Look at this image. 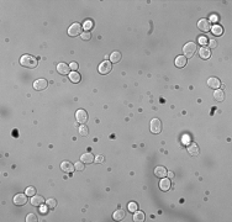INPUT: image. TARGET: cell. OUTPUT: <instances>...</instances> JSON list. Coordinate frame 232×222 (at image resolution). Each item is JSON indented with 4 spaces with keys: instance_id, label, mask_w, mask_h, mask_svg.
I'll return each mask as SVG.
<instances>
[{
    "instance_id": "6da1fadb",
    "label": "cell",
    "mask_w": 232,
    "mask_h": 222,
    "mask_svg": "<svg viewBox=\"0 0 232 222\" xmlns=\"http://www.w3.org/2000/svg\"><path fill=\"white\" fill-rule=\"evenodd\" d=\"M20 63H21L22 67H26V68H36L37 67V59L30 54H25L21 57V59H20Z\"/></svg>"
},
{
    "instance_id": "7a4b0ae2",
    "label": "cell",
    "mask_w": 232,
    "mask_h": 222,
    "mask_svg": "<svg viewBox=\"0 0 232 222\" xmlns=\"http://www.w3.org/2000/svg\"><path fill=\"white\" fill-rule=\"evenodd\" d=\"M198 51V46H196V43L195 42H188L184 47H183V52H184V57L185 58H191L194 54H195V52Z\"/></svg>"
},
{
    "instance_id": "3957f363",
    "label": "cell",
    "mask_w": 232,
    "mask_h": 222,
    "mask_svg": "<svg viewBox=\"0 0 232 222\" xmlns=\"http://www.w3.org/2000/svg\"><path fill=\"white\" fill-rule=\"evenodd\" d=\"M160 131H162V122L158 118H153L151 121V132L154 135H158L160 133Z\"/></svg>"
},
{
    "instance_id": "277c9868",
    "label": "cell",
    "mask_w": 232,
    "mask_h": 222,
    "mask_svg": "<svg viewBox=\"0 0 232 222\" xmlns=\"http://www.w3.org/2000/svg\"><path fill=\"white\" fill-rule=\"evenodd\" d=\"M68 35L72 37H77L78 35H82V26L79 24H73L68 28Z\"/></svg>"
},
{
    "instance_id": "5b68a950",
    "label": "cell",
    "mask_w": 232,
    "mask_h": 222,
    "mask_svg": "<svg viewBox=\"0 0 232 222\" xmlns=\"http://www.w3.org/2000/svg\"><path fill=\"white\" fill-rule=\"evenodd\" d=\"M111 69H113V64H111V62H107V60H105V62H103L99 66L100 74H107V73L111 72Z\"/></svg>"
},
{
    "instance_id": "8992f818",
    "label": "cell",
    "mask_w": 232,
    "mask_h": 222,
    "mask_svg": "<svg viewBox=\"0 0 232 222\" xmlns=\"http://www.w3.org/2000/svg\"><path fill=\"white\" fill-rule=\"evenodd\" d=\"M75 118H77V122L79 124H85L87 121H88V114H87V111L84 110H78L77 111V114H75Z\"/></svg>"
},
{
    "instance_id": "52a82bcc",
    "label": "cell",
    "mask_w": 232,
    "mask_h": 222,
    "mask_svg": "<svg viewBox=\"0 0 232 222\" xmlns=\"http://www.w3.org/2000/svg\"><path fill=\"white\" fill-rule=\"evenodd\" d=\"M198 27H199L200 31L207 32V31H210V30H211V24H210L209 20L203 19V20H200V21L198 22Z\"/></svg>"
},
{
    "instance_id": "ba28073f",
    "label": "cell",
    "mask_w": 232,
    "mask_h": 222,
    "mask_svg": "<svg viewBox=\"0 0 232 222\" xmlns=\"http://www.w3.org/2000/svg\"><path fill=\"white\" fill-rule=\"evenodd\" d=\"M48 85V82L46 79H37L36 82L34 83V88L36 90H38V92H42V90H45Z\"/></svg>"
},
{
    "instance_id": "9c48e42d",
    "label": "cell",
    "mask_w": 232,
    "mask_h": 222,
    "mask_svg": "<svg viewBox=\"0 0 232 222\" xmlns=\"http://www.w3.org/2000/svg\"><path fill=\"white\" fill-rule=\"evenodd\" d=\"M26 203H27V196L25 194H17L14 197V204L17 206H24L26 205Z\"/></svg>"
},
{
    "instance_id": "30bf717a",
    "label": "cell",
    "mask_w": 232,
    "mask_h": 222,
    "mask_svg": "<svg viewBox=\"0 0 232 222\" xmlns=\"http://www.w3.org/2000/svg\"><path fill=\"white\" fill-rule=\"evenodd\" d=\"M170 186H172V183H170V180L167 179V178H162V180L159 181V188H160V190L168 191L170 189Z\"/></svg>"
},
{
    "instance_id": "8fae6325",
    "label": "cell",
    "mask_w": 232,
    "mask_h": 222,
    "mask_svg": "<svg viewBox=\"0 0 232 222\" xmlns=\"http://www.w3.org/2000/svg\"><path fill=\"white\" fill-rule=\"evenodd\" d=\"M69 69H70V67L68 64H66V63H59L57 66V72L59 74H63V75L69 74Z\"/></svg>"
},
{
    "instance_id": "7c38bea8",
    "label": "cell",
    "mask_w": 232,
    "mask_h": 222,
    "mask_svg": "<svg viewBox=\"0 0 232 222\" xmlns=\"http://www.w3.org/2000/svg\"><path fill=\"white\" fill-rule=\"evenodd\" d=\"M45 199L42 197V196H40V195H34L32 196V199H31V205H34V206H41L43 203H45Z\"/></svg>"
},
{
    "instance_id": "4fadbf2b",
    "label": "cell",
    "mask_w": 232,
    "mask_h": 222,
    "mask_svg": "<svg viewBox=\"0 0 232 222\" xmlns=\"http://www.w3.org/2000/svg\"><path fill=\"white\" fill-rule=\"evenodd\" d=\"M167 173L168 171L166 170V168H163V167H157L156 169H154V175L157 177V178H166V175H167Z\"/></svg>"
},
{
    "instance_id": "5bb4252c",
    "label": "cell",
    "mask_w": 232,
    "mask_h": 222,
    "mask_svg": "<svg viewBox=\"0 0 232 222\" xmlns=\"http://www.w3.org/2000/svg\"><path fill=\"white\" fill-rule=\"evenodd\" d=\"M80 160H82L83 163L90 164V163H93V162H94L95 158H94V156H93L92 153H84V154L82 156V158H80Z\"/></svg>"
},
{
    "instance_id": "9a60e30c",
    "label": "cell",
    "mask_w": 232,
    "mask_h": 222,
    "mask_svg": "<svg viewBox=\"0 0 232 222\" xmlns=\"http://www.w3.org/2000/svg\"><path fill=\"white\" fill-rule=\"evenodd\" d=\"M207 85L210 88H213V89H217V88L221 86V83H220V80L217 78H210L207 80Z\"/></svg>"
},
{
    "instance_id": "2e32d148",
    "label": "cell",
    "mask_w": 232,
    "mask_h": 222,
    "mask_svg": "<svg viewBox=\"0 0 232 222\" xmlns=\"http://www.w3.org/2000/svg\"><path fill=\"white\" fill-rule=\"evenodd\" d=\"M185 64H186V58L184 56H178L175 58V67L183 68V67H185Z\"/></svg>"
},
{
    "instance_id": "e0dca14e",
    "label": "cell",
    "mask_w": 232,
    "mask_h": 222,
    "mask_svg": "<svg viewBox=\"0 0 232 222\" xmlns=\"http://www.w3.org/2000/svg\"><path fill=\"white\" fill-rule=\"evenodd\" d=\"M214 98H215V100L216 101H219V103H221V101H224L225 100V92H222V90H215L214 92Z\"/></svg>"
},
{
    "instance_id": "ac0fdd59",
    "label": "cell",
    "mask_w": 232,
    "mask_h": 222,
    "mask_svg": "<svg viewBox=\"0 0 232 222\" xmlns=\"http://www.w3.org/2000/svg\"><path fill=\"white\" fill-rule=\"evenodd\" d=\"M60 168H62V170L67 171V173H72V171L74 170V165L72 163H69V162H62Z\"/></svg>"
},
{
    "instance_id": "d6986e66",
    "label": "cell",
    "mask_w": 232,
    "mask_h": 222,
    "mask_svg": "<svg viewBox=\"0 0 232 222\" xmlns=\"http://www.w3.org/2000/svg\"><path fill=\"white\" fill-rule=\"evenodd\" d=\"M199 54H200V57L203 58V59H207V58L211 56V52H210L209 48H206V47H201L200 51H199Z\"/></svg>"
},
{
    "instance_id": "ffe728a7",
    "label": "cell",
    "mask_w": 232,
    "mask_h": 222,
    "mask_svg": "<svg viewBox=\"0 0 232 222\" xmlns=\"http://www.w3.org/2000/svg\"><path fill=\"white\" fill-rule=\"evenodd\" d=\"M121 58H122V56H121V52H119V51L113 52L111 56H110V59H111L113 63H119V62H121Z\"/></svg>"
},
{
    "instance_id": "44dd1931",
    "label": "cell",
    "mask_w": 232,
    "mask_h": 222,
    "mask_svg": "<svg viewBox=\"0 0 232 222\" xmlns=\"http://www.w3.org/2000/svg\"><path fill=\"white\" fill-rule=\"evenodd\" d=\"M188 152H189L190 156L196 157V156H199L200 150H199V147H198L196 145H191V146H189V148H188Z\"/></svg>"
},
{
    "instance_id": "7402d4cb",
    "label": "cell",
    "mask_w": 232,
    "mask_h": 222,
    "mask_svg": "<svg viewBox=\"0 0 232 222\" xmlns=\"http://www.w3.org/2000/svg\"><path fill=\"white\" fill-rule=\"evenodd\" d=\"M69 79H70V82H73V83H79L82 77H80V74L75 70V72L69 73Z\"/></svg>"
},
{
    "instance_id": "603a6c76",
    "label": "cell",
    "mask_w": 232,
    "mask_h": 222,
    "mask_svg": "<svg viewBox=\"0 0 232 222\" xmlns=\"http://www.w3.org/2000/svg\"><path fill=\"white\" fill-rule=\"evenodd\" d=\"M125 211L124 210H116L115 211V214H114V220L116 221H122L125 218Z\"/></svg>"
},
{
    "instance_id": "cb8c5ba5",
    "label": "cell",
    "mask_w": 232,
    "mask_h": 222,
    "mask_svg": "<svg viewBox=\"0 0 232 222\" xmlns=\"http://www.w3.org/2000/svg\"><path fill=\"white\" fill-rule=\"evenodd\" d=\"M134 220L137 221V222H142L145 221V214L142 212V211H136V212H134Z\"/></svg>"
},
{
    "instance_id": "d4e9b609",
    "label": "cell",
    "mask_w": 232,
    "mask_h": 222,
    "mask_svg": "<svg viewBox=\"0 0 232 222\" xmlns=\"http://www.w3.org/2000/svg\"><path fill=\"white\" fill-rule=\"evenodd\" d=\"M211 31H213V34L216 35V36H221L222 35V27L219 26V25H214L213 27H211Z\"/></svg>"
},
{
    "instance_id": "484cf974",
    "label": "cell",
    "mask_w": 232,
    "mask_h": 222,
    "mask_svg": "<svg viewBox=\"0 0 232 222\" xmlns=\"http://www.w3.org/2000/svg\"><path fill=\"white\" fill-rule=\"evenodd\" d=\"M46 204H47V207H48V209L53 210V209L57 206V200H54V199H48V200L46 201Z\"/></svg>"
},
{
    "instance_id": "4316f807",
    "label": "cell",
    "mask_w": 232,
    "mask_h": 222,
    "mask_svg": "<svg viewBox=\"0 0 232 222\" xmlns=\"http://www.w3.org/2000/svg\"><path fill=\"white\" fill-rule=\"evenodd\" d=\"M79 133L82 135V136H88V133H89V130H88V127L87 126H80L79 127Z\"/></svg>"
},
{
    "instance_id": "83f0119b",
    "label": "cell",
    "mask_w": 232,
    "mask_h": 222,
    "mask_svg": "<svg viewBox=\"0 0 232 222\" xmlns=\"http://www.w3.org/2000/svg\"><path fill=\"white\" fill-rule=\"evenodd\" d=\"M35 194H36V190H35L34 186H28V188L26 189V195H27V196H34Z\"/></svg>"
},
{
    "instance_id": "f1b7e54d",
    "label": "cell",
    "mask_w": 232,
    "mask_h": 222,
    "mask_svg": "<svg viewBox=\"0 0 232 222\" xmlns=\"http://www.w3.org/2000/svg\"><path fill=\"white\" fill-rule=\"evenodd\" d=\"M190 137H189V135H184L183 137H181V143H183L184 146H188V145H190Z\"/></svg>"
},
{
    "instance_id": "f546056e",
    "label": "cell",
    "mask_w": 232,
    "mask_h": 222,
    "mask_svg": "<svg viewBox=\"0 0 232 222\" xmlns=\"http://www.w3.org/2000/svg\"><path fill=\"white\" fill-rule=\"evenodd\" d=\"M26 221H27V222H36V221H37V216H36L35 214H28V215L26 216Z\"/></svg>"
},
{
    "instance_id": "4dcf8cb0",
    "label": "cell",
    "mask_w": 232,
    "mask_h": 222,
    "mask_svg": "<svg viewBox=\"0 0 232 222\" xmlns=\"http://www.w3.org/2000/svg\"><path fill=\"white\" fill-rule=\"evenodd\" d=\"M137 204L136 203H130L128 204V211H130V212H136V211H137Z\"/></svg>"
},
{
    "instance_id": "1f68e13d",
    "label": "cell",
    "mask_w": 232,
    "mask_h": 222,
    "mask_svg": "<svg viewBox=\"0 0 232 222\" xmlns=\"http://www.w3.org/2000/svg\"><path fill=\"white\" fill-rule=\"evenodd\" d=\"M74 169H75V170H79V171L84 170V163L82 162V160H80V162H77L75 165H74Z\"/></svg>"
},
{
    "instance_id": "d6a6232c",
    "label": "cell",
    "mask_w": 232,
    "mask_h": 222,
    "mask_svg": "<svg viewBox=\"0 0 232 222\" xmlns=\"http://www.w3.org/2000/svg\"><path fill=\"white\" fill-rule=\"evenodd\" d=\"M80 36H82V38H83V39H90V38H92V34H90L89 31L82 32V35H80Z\"/></svg>"
},
{
    "instance_id": "836d02e7",
    "label": "cell",
    "mask_w": 232,
    "mask_h": 222,
    "mask_svg": "<svg viewBox=\"0 0 232 222\" xmlns=\"http://www.w3.org/2000/svg\"><path fill=\"white\" fill-rule=\"evenodd\" d=\"M92 27H93V22L90 21V20H88V21L84 22V28L87 30V31H89V30L92 28Z\"/></svg>"
},
{
    "instance_id": "e575fe53",
    "label": "cell",
    "mask_w": 232,
    "mask_h": 222,
    "mask_svg": "<svg viewBox=\"0 0 232 222\" xmlns=\"http://www.w3.org/2000/svg\"><path fill=\"white\" fill-rule=\"evenodd\" d=\"M199 43H200V45H203V46L205 47V45H207V43H209V39H207L206 37H200V38H199Z\"/></svg>"
},
{
    "instance_id": "d590c367",
    "label": "cell",
    "mask_w": 232,
    "mask_h": 222,
    "mask_svg": "<svg viewBox=\"0 0 232 222\" xmlns=\"http://www.w3.org/2000/svg\"><path fill=\"white\" fill-rule=\"evenodd\" d=\"M209 46H210V48H216L217 47V41L211 39V41H209Z\"/></svg>"
},
{
    "instance_id": "8d00e7d4",
    "label": "cell",
    "mask_w": 232,
    "mask_h": 222,
    "mask_svg": "<svg viewBox=\"0 0 232 222\" xmlns=\"http://www.w3.org/2000/svg\"><path fill=\"white\" fill-rule=\"evenodd\" d=\"M94 162H96V163H103V162H104V157H103V156H98Z\"/></svg>"
},
{
    "instance_id": "74e56055",
    "label": "cell",
    "mask_w": 232,
    "mask_h": 222,
    "mask_svg": "<svg viewBox=\"0 0 232 222\" xmlns=\"http://www.w3.org/2000/svg\"><path fill=\"white\" fill-rule=\"evenodd\" d=\"M69 67H70V68H72V69L74 70V72H75V70L78 69V64H77L75 62H73V63H70V66H69Z\"/></svg>"
},
{
    "instance_id": "f35d334b",
    "label": "cell",
    "mask_w": 232,
    "mask_h": 222,
    "mask_svg": "<svg viewBox=\"0 0 232 222\" xmlns=\"http://www.w3.org/2000/svg\"><path fill=\"white\" fill-rule=\"evenodd\" d=\"M40 210H41V214H43V215L47 212V207H43L42 205H41V207H40Z\"/></svg>"
},
{
    "instance_id": "ab89813d",
    "label": "cell",
    "mask_w": 232,
    "mask_h": 222,
    "mask_svg": "<svg viewBox=\"0 0 232 222\" xmlns=\"http://www.w3.org/2000/svg\"><path fill=\"white\" fill-rule=\"evenodd\" d=\"M167 175H168V177H169V178H170V179H172V178H173V177H174V174H173V173H172V171H169V173H167Z\"/></svg>"
},
{
    "instance_id": "60d3db41",
    "label": "cell",
    "mask_w": 232,
    "mask_h": 222,
    "mask_svg": "<svg viewBox=\"0 0 232 222\" xmlns=\"http://www.w3.org/2000/svg\"><path fill=\"white\" fill-rule=\"evenodd\" d=\"M211 20H213V21H217V16L213 15V16H211Z\"/></svg>"
}]
</instances>
